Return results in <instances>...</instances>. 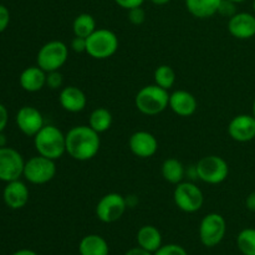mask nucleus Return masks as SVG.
I'll return each mask as SVG.
<instances>
[{
    "label": "nucleus",
    "mask_w": 255,
    "mask_h": 255,
    "mask_svg": "<svg viewBox=\"0 0 255 255\" xmlns=\"http://www.w3.org/2000/svg\"><path fill=\"white\" fill-rule=\"evenodd\" d=\"M100 133L87 125L70 128L66 133V153L76 161L85 162L94 158L100 151Z\"/></svg>",
    "instance_id": "1"
},
{
    "label": "nucleus",
    "mask_w": 255,
    "mask_h": 255,
    "mask_svg": "<svg viewBox=\"0 0 255 255\" xmlns=\"http://www.w3.org/2000/svg\"><path fill=\"white\" fill-rule=\"evenodd\" d=\"M34 146L37 153L56 161L66 153V133L54 125H45L34 136Z\"/></svg>",
    "instance_id": "2"
},
{
    "label": "nucleus",
    "mask_w": 255,
    "mask_h": 255,
    "mask_svg": "<svg viewBox=\"0 0 255 255\" xmlns=\"http://www.w3.org/2000/svg\"><path fill=\"white\" fill-rule=\"evenodd\" d=\"M168 91L158 85L143 86L134 97V105L141 114L146 116H156L163 112L169 105Z\"/></svg>",
    "instance_id": "3"
},
{
    "label": "nucleus",
    "mask_w": 255,
    "mask_h": 255,
    "mask_svg": "<svg viewBox=\"0 0 255 255\" xmlns=\"http://www.w3.org/2000/svg\"><path fill=\"white\" fill-rule=\"evenodd\" d=\"M119 37L109 29H96L86 37V54L96 60H106L119 50Z\"/></svg>",
    "instance_id": "4"
},
{
    "label": "nucleus",
    "mask_w": 255,
    "mask_h": 255,
    "mask_svg": "<svg viewBox=\"0 0 255 255\" xmlns=\"http://www.w3.org/2000/svg\"><path fill=\"white\" fill-rule=\"evenodd\" d=\"M69 59V47L60 40H52L40 47L36 56L37 66L45 72L57 71Z\"/></svg>",
    "instance_id": "5"
},
{
    "label": "nucleus",
    "mask_w": 255,
    "mask_h": 255,
    "mask_svg": "<svg viewBox=\"0 0 255 255\" xmlns=\"http://www.w3.org/2000/svg\"><path fill=\"white\" fill-rule=\"evenodd\" d=\"M197 178L208 184H219L229 176L228 162L219 156L202 157L196 164Z\"/></svg>",
    "instance_id": "6"
},
{
    "label": "nucleus",
    "mask_w": 255,
    "mask_h": 255,
    "mask_svg": "<svg viewBox=\"0 0 255 255\" xmlns=\"http://www.w3.org/2000/svg\"><path fill=\"white\" fill-rule=\"evenodd\" d=\"M56 171V163L54 159L39 154L25 162L22 176L32 184H45L54 179Z\"/></svg>",
    "instance_id": "7"
},
{
    "label": "nucleus",
    "mask_w": 255,
    "mask_h": 255,
    "mask_svg": "<svg viewBox=\"0 0 255 255\" xmlns=\"http://www.w3.org/2000/svg\"><path fill=\"white\" fill-rule=\"evenodd\" d=\"M173 201L184 213H196L203 206L204 196L202 189L193 182H181L176 184Z\"/></svg>",
    "instance_id": "8"
},
{
    "label": "nucleus",
    "mask_w": 255,
    "mask_h": 255,
    "mask_svg": "<svg viewBox=\"0 0 255 255\" xmlns=\"http://www.w3.org/2000/svg\"><path fill=\"white\" fill-rule=\"evenodd\" d=\"M227 233V222L218 213H209L202 219L199 224V239L202 244L208 248L218 246Z\"/></svg>",
    "instance_id": "9"
},
{
    "label": "nucleus",
    "mask_w": 255,
    "mask_h": 255,
    "mask_svg": "<svg viewBox=\"0 0 255 255\" xmlns=\"http://www.w3.org/2000/svg\"><path fill=\"white\" fill-rule=\"evenodd\" d=\"M127 201L120 193H107L96 204V217L102 223H115L122 218L127 209Z\"/></svg>",
    "instance_id": "10"
},
{
    "label": "nucleus",
    "mask_w": 255,
    "mask_h": 255,
    "mask_svg": "<svg viewBox=\"0 0 255 255\" xmlns=\"http://www.w3.org/2000/svg\"><path fill=\"white\" fill-rule=\"evenodd\" d=\"M24 158L16 149L0 147V181L7 183L20 179L24 173Z\"/></svg>",
    "instance_id": "11"
},
{
    "label": "nucleus",
    "mask_w": 255,
    "mask_h": 255,
    "mask_svg": "<svg viewBox=\"0 0 255 255\" xmlns=\"http://www.w3.org/2000/svg\"><path fill=\"white\" fill-rule=\"evenodd\" d=\"M228 133L237 142H249L255 139V117L242 114L233 117L228 125Z\"/></svg>",
    "instance_id": "12"
},
{
    "label": "nucleus",
    "mask_w": 255,
    "mask_h": 255,
    "mask_svg": "<svg viewBox=\"0 0 255 255\" xmlns=\"http://www.w3.org/2000/svg\"><path fill=\"white\" fill-rule=\"evenodd\" d=\"M128 147L138 158H149L158 151V141L148 131H137L129 137Z\"/></svg>",
    "instance_id": "13"
},
{
    "label": "nucleus",
    "mask_w": 255,
    "mask_h": 255,
    "mask_svg": "<svg viewBox=\"0 0 255 255\" xmlns=\"http://www.w3.org/2000/svg\"><path fill=\"white\" fill-rule=\"evenodd\" d=\"M15 120L20 131L29 137H34L45 126L41 112L32 106L21 107Z\"/></svg>",
    "instance_id": "14"
},
{
    "label": "nucleus",
    "mask_w": 255,
    "mask_h": 255,
    "mask_svg": "<svg viewBox=\"0 0 255 255\" xmlns=\"http://www.w3.org/2000/svg\"><path fill=\"white\" fill-rule=\"evenodd\" d=\"M228 31L239 40H248L255 36V15L251 12H237L228 21Z\"/></svg>",
    "instance_id": "15"
},
{
    "label": "nucleus",
    "mask_w": 255,
    "mask_h": 255,
    "mask_svg": "<svg viewBox=\"0 0 255 255\" xmlns=\"http://www.w3.org/2000/svg\"><path fill=\"white\" fill-rule=\"evenodd\" d=\"M29 189L26 184L20 179L7 182L2 191V198L5 204L11 209H21L29 202Z\"/></svg>",
    "instance_id": "16"
},
{
    "label": "nucleus",
    "mask_w": 255,
    "mask_h": 255,
    "mask_svg": "<svg viewBox=\"0 0 255 255\" xmlns=\"http://www.w3.org/2000/svg\"><path fill=\"white\" fill-rule=\"evenodd\" d=\"M169 109L181 117H189L197 111L198 102L197 99L188 91L177 90L169 95Z\"/></svg>",
    "instance_id": "17"
},
{
    "label": "nucleus",
    "mask_w": 255,
    "mask_h": 255,
    "mask_svg": "<svg viewBox=\"0 0 255 255\" xmlns=\"http://www.w3.org/2000/svg\"><path fill=\"white\" fill-rule=\"evenodd\" d=\"M59 102L65 111L77 114L85 110L87 105V97L79 87L66 86L60 91Z\"/></svg>",
    "instance_id": "18"
},
{
    "label": "nucleus",
    "mask_w": 255,
    "mask_h": 255,
    "mask_svg": "<svg viewBox=\"0 0 255 255\" xmlns=\"http://www.w3.org/2000/svg\"><path fill=\"white\" fill-rule=\"evenodd\" d=\"M20 86L27 92H37L46 86V72L36 66H29L20 74Z\"/></svg>",
    "instance_id": "19"
},
{
    "label": "nucleus",
    "mask_w": 255,
    "mask_h": 255,
    "mask_svg": "<svg viewBox=\"0 0 255 255\" xmlns=\"http://www.w3.org/2000/svg\"><path fill=\"white\" fill-rule=\"evenodd\" d=\"M137 243L138 247L154 253L162 247V234L156 227L143 226L137 232Z\"/></svg>",
    "instance_id": "20"
},
{
    "label": "nucleus",
    "mask_w": 255,
    "mask_h": 255,
    "mask_svg": "<svg viewBox=\"0 0 255 255\" xmlns=\"http://www.w3.org/2000/svg\"><path fill=\"white\" fill-rule=\"evenodd\" d=\"M80 255H109L110 248L106 239L99 234L84 237L79 244Z\"/></svg>",
    "instance_id": "21"
},
{
    "label": "nucleus",
    "mask_w": 255,
    "mask_h": 255,
    "mask_svg": "<svg viewBox=\"0 0 255 255\" xmlns=\"http://www.w3.org/2000/svg\"><path fill=\"white\" fill-rule=\"evenodd\" d=\"M222 0H186V7L189 14L198 19H207L218 14Z\"/></svg>",
    "instance_id": "22"
},
{
    "label": "nucleus",
    "mask_w": 255,
    "mask_h": 255,
    "mask_svg": "<svg viewBox=\"0 0 255 255\" xmlns=\"http://www.w3.org/2000/svg\"><path fill=\"white\" fill-rule=\"evenodd\" d=\"M161 172L164 181L171 184H178L183 182L184 174H186L183 163L177 158H167L162 163Z\"/></svg>",
    "instance_id": "23"
},
{
    "label": "nucleus",
    "mask_w": 255,
    "mask_h": 255,
    "mask_svg": "<svg viewBox=\"0 0 255 255\" xmlns=\"http://www.w3.org/2000/svg\"><path fill=\"white\" fill-rule=\"evenodd\" d=\"M112 115L105 107H97L91 112L89 117V126L97 133H104L109 131L110 127L112 126Z\"/></svg>",
    "instance_id": "24"
},
{
    "label": "nucleus",
    "mask_w": 255,
    "mask_h": 255,
    "mask_svg": "<svg viewBox=\"0 0 255 255\" xmlns=\"http://www.w3.org/2000/svg\"><path fill=\"white\" fill-rule=\"evenodd\" d=\"M96 29V20L91 14H87V12L77 15L72 22V31H74L75 36L86 39Z\"/></svg>",
    "instance_id": "25"
},
{
    "label": "nucleus",
    "mask_w": 255,
    "mask_h": 255,
    "mask_svg": "<svg viewBox=\"0 0 255 255\" xmlns=\"http://www.w3.org/2000/svg\"><path fill=\"white\" fill-rule=\"evenodd\" d=\"M154 84L164 90H171L176 84V72L169 65H159L154 70Z\"/></svg>",
    "instance_id": "26"
},
{
    "label": "nucleus",
    "mask_w": 255,
    "mask_h": 255,
    "mask_svg": "<svg viewBox=\"0 0 255 255\" xmlns=\"http://www.w3.org/2000/svg\"><path fill=\"white\" fill-rule=\"evenodd\" d=\"M237 246L243 255H255V229H243L237 237Z\"/></svg>",
    "instance_id": "27"
},
{
    "label": "nucleus",
    "mask_w": 255,
    "mask_h": 255,
    "mask_svg": "<svg viewBox=\"0 0 255 255\" xmlns=\"http://www.w3.org/2000/svg\"><path fill=\"white\" fill-rule=\"evenodd\" d=\"M153 255H188L186 249L178 244H166L162 246Z\"/></svg>",
    "instance_id": "28"
},
{
    "label": "nucleus",
    "mask_w": 255,
    "mask_h": 255,
    "mask_svg": "<svg viewBox=\"0 0 255 255\" xmlns=\"http://www.w3.org/2000/svg\"><path fill=\"white\" fill-rule=\"evenodd\" d=\"M62 82H64V79H62V75L59 70H57V71L46 72L47 87H50L51 90H57L62 86Z\"/></svg>",
    "instance_id": "29"
},
{
    "label": "nucleus",
    "mask_w": 255,
    "mask_h": 255,
    "mask_svg": "<svg viewBox=\"0 0 255 255\" xmlns=\"http://www.w3.org/2000/svg\"><path fill=\"white\" fill-rule=\"evenodd\" d=\"M237 4L236 2L231 1V0H222L221 5H219L218 14H221L222 16L229 17L231 19L232 16L237 14Z\"/></svg>",
    "instance_id": "30"
},
{
    "label": "nucleus",
    "mask_w": 255,
    "mask_h": 255,
    "mask_svg": "<svg viewBox=\"0 0 255 255\" xmlns=\"http://www.w3.org/2000/svg\"><path fill=\"white\" fill-rule=\"evenodd\" d=\"M128 20L133 25H141L143 24L146 20V11L142 6L133 7V9L128 10Z\"/></svg>",
    "instance_id": "31"
},
{
    "label": "nucleus",
    "mask_w": 255,
    "mask_h": 255,
    "mask_svg": "<svg viewBox=\"0 0 255 255\" xmlns=\"http://www.w3.org/2000/svg\"><path fill=\"white\" fill-rule=\"evenodd\" d=\"M10 22V12L5 5L0 4V32L6 30L7 25Z\"/></svg>",
    "instance_id": "32"
},
{
    "label": "nucleus",
    "mask_w": 255,
    "mask_h": 255,
    "mask_svg": "<svg viewBox=\"0 0 255 255\" xmlns=\"http://www.w3.org/2000/svg\"><path fill=\"white\" fill-rule=\"evenodd\" d=\"M71 49L72 51L81 54V52H86V39L85 37L75 36L71 41Z\"/></svg>",
    "instance_id": "33"
},
{
    "label": "nucleus",
    "mask_w": 255,
    "mask_h": 255,
    "mask_svg": "<svg viewBox=\"0 0 255 255\" xmlns=\"http://www.w3.org/2000/svg\"><path fill=\"white\" fill-rule=\"evenodd\" d=\"M115 2H116L120 7H122V9L129 10L137 6H142L144 0H115Z\"/></svg>",
    "instance_id": "34"
},
{
    "label": "nucleus",
    "mask_w": 255,
    "mask_h": 255,
    "mask_svg": "<svg viewBox=\"0 0 255 255\" xmlns=\"http://www.w3.org/2000/svg\"><path fill=\"white\" fill-rule=\"evenodd\" d=\"M7 120H9V112H7L6 107L4 105L0 104V133L5 129L7 125Z\"/></svg>",
    "instance_id": "35"
},
{
    "label": "nucleus",
    "mask_w": 255,
    "mask_h": 255,
    "mask_svg": "<svg viewBox=\"0 0 255 255\" xmlns=\"http://www.w3.org/2000/svg\"><path fill=\"white\" fill-rule=\"evenodd\" d=\"M125 255H153V253L141 248V247H136V248H132L129 251H127Z\"/></svg>",
    "instance_id": "36"
},
{
    "label": "nucleus",
    "mask_w": 255,
    "mask_h": 255,
    "mask_svg": "<svg viewBox=\"0 0 255 255\" xmlns=\"http://www.w3.org/2000/svg\"><path fill=\"white\" fill-rule=\"evenodd\" d=\"M246 206L251 212H255V191L248 194L246 199Z\"/></svg>",
    "instance_id": "37"
},
{
    "label": "nucleus",
    "mask_w": 255,
    "mask_h": 255,
    "mask_svg": "<svg viewBox=\"0 0 255 255\" xmlns=\"http://www.w3.org/2000/svg\"><path fill=\"white\" fill-rule=\"evenodd\" d=\"M12 255H37L34 251H30V249H20V251L15 252Z\"/></svg>",
    "instance_id": "38"
},
{
    "label": "nucleus",
    "mask_w": 255,
    "mask_h": 255,
    "mask_svg": "<svg viewBox=\"0 0 255 255\" xmlns=\"http://www.w3.org/2000/svg\"><path fill=\"white\" fill-rule=\"evenodd\" d=\"M149 1L154 5H166V4H168L171 0H149Z\"/></svg>",
    "instance_id": "39"
},
{
    "label": "nucleus",
    "mask_w": 255,
    "mask_h": 255,
    "mask_svg": "<svg viewBox=\"0 0 255 255\" xmlns=\"http://www.w3.org/2000/svg\"><path fill=\"white\" fill-rule=\"evenodd\" d=\"M5 146H6V138H5V136L1 132V133H0V147H5Z\"/></svg>",
    "instance_id": "40"
},
{
    "label": "nucleus",
    "mask_w": 255,
    "mask_h": 255,
    "mask_svg": "<svg viewBox=\"0 0 255 255\" xmlns=\"http://www.w3.org/2000/svg\"><path fill=\"white\" fill-rule=\"evenodd\" d=\"M231 1L236 2V4H241V2H244V1H247V0H231Z\"/></svg>",
    "instance_id": "41"
},
{
    "label": "nucleus",
    "mask_w": 255,
    "mask_h": 255,
    "mask_svg": "<svg viewBox=\"0 0 255 255\" xmlns=\"http://www.w3.org/2000/svg\"><path fill=\"white\" fill-rule=\"evenodd\" d=\"M252 115L255 117V97H254V101H253V114Z\"/></svg>",
    "instance_id": "42"
},
{
    "label": "nucleus",
    "mask_w": 255,
    "mask_h": 255,
    "mask_svg": "<svg viewBox=\"0 0 255 255\" xmlns=\"http://www.w3.org/2000/svg\"><path fill=\"white\" fill-rule=\"evenodd\" d=\"M253 9H254V12H255V0L253 1Z\"/></svg>",
    "instance_id": "43"
}]
</instances>
